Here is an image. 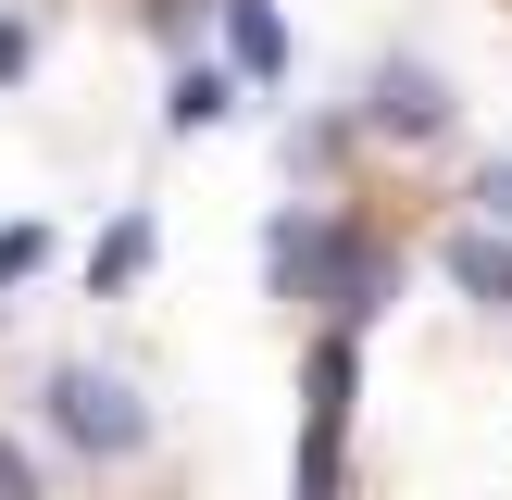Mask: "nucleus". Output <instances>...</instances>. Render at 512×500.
Returning <instances> with one entry per match:
<instances>
[{"instance_id": "f257e3e1", "label": "nucleus", "mask_w": 512, "mask_h": 500, "mask_svg": "<svg viewBox=\"0 0 512 500\" xmlns=\"http://www.w3.org/2000/svg\"><path fill=\"white\" fill-rule=\"evenodd\" d=\"M50 425H63L75 450H100V463H125V450L150 438V400L125 388V375H100V363H63L50 375Z\"/></svg>"}, {"instance_id": "f03ea898", "label": "nucleus", "mask_w": 512, "mask_h": 500, "mask_svg": "<svg viewBox=\"0 0 512 500\" xmlns=\"http://www.w3.org/2000/svg\"><path fill=\"white\" fill-rule=\"evenodd\" d=\"M313 288L338 300L350 325H363L375 300H388V250H375V238H350V225H338V238H313Z\"/></svg>"}, {"instance_id": "7ed1b4c3", "label": "nucleus", "mask_w": 512, "mask_h": 500, "mask_svg": "<svg viewBox=\"0 0 512 500\" xmlns=\"http://www.w3.org/2000/svg\"><path fill=\"white\" fill-rule=\"evenodd\" d=\"M363 113L388 125V138H438V125H450V88H438L425 63H388V75H375V100H363Z\"/></svg>"}, {"instance_id": "20e7f679", "label": "nucleus", "mask_w": 512, "mask_h": 500, "mask_svg": "<svg viewBox=\"0 0 512 500\" xmlns=\"http://www.w3.org/2000/svg\"><path fill=\"white\" fill-rule=\"evenodd\" d=\"M225 50H238L250 75H288V25H275L263 0H225Z\"/></svg>"}, {"instance_id": "39448f33", "label": "nucleus", "mask_w": 512, "mask_h": 500, "mask_svg": "<svg viewBox=\"0 0 512 500\" xmlns=\"http://www.w3.org/2000/svg\"><path fill=\"white\" fill-rule=\"evenodd\" d=\"M138 263H150V213H125L113 238H100V263H88V275H100V288H125V275H138Z\"/></svg>"}, {"instance_id": "423d86ee", "label": "nucleus", "mask_w": 512, "mask_h": 500, "mask_svg": "<svg viewBox=\"0 0 512 500\" xmlns=\"http://www.w3.org/2000/svg\"><path fill=\"white\" fill-rule=\"evenodd\" d=\"M50 263V225H0V288H13V275H38Z\"/></svg>"}, {"instance_id": "0eeeda50", "label": "nucleus", "mask_w": 512, "mask_h": 500, "mask_svg": "<svg viewBox=\"0 0 512 500\" xmlns=\"http://www.w3.org/2000/svg\"><path fill=\"white\" fill-rule=\"evenodd\" d=\"M0 500H38V463H25L13 438H0Z\"/></svg>"}, {"instance_id": "6e6552de", "label": "nucleus", "mask_w": 512, "mask_h": 500, "mask_svg": "<svg viewBox=\"0 0 512 500\" xmlns=\"http://www.w3.org/2000/svg\"><path fill=\"white\" fill-rule=\"evenodd\" d=\"M0 75H25V25H0Z\"/></svg>"}, {"instance_id": "1a4fd4ad", "label": "nucleus", "mask_w": 512, "mask_h": 500, "mask_svg": "<svg viewBox=\"0 0 512 500\" xmlns=\"http://www.w3.org/2000/svg\"><path fill=\"white\" fill-rule=\"evenodd\" d=\"M488 213H500V225H512V163H500V175H488Z\"/></svg>"}, {"instance_id": "9d476101", "label": "nucleus", "mask_w": 512, "mask_h": 500, "mask_svg": "<svg viewBox=\"0 0 512 500\" xmlns=\"http://www.w3.org/2000/svg\"><path fill=\"white\" fill-rule=\"evenodd\" d=\"M150 13H200V0H150Z\"/></svg>"}]
</instances>
